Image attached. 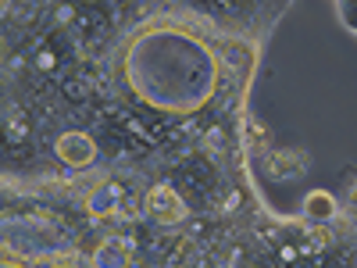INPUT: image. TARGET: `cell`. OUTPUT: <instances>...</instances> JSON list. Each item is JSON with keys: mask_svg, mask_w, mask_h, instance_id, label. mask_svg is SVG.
<instances>
[{"mask_svg": "<svg viewBox=\"0 0 357 268\" xmlns=\"http://www.w3.org/2000/svg\"><path fill=\"white\" fill-rule=\"evenodd\" d=\"M122 190H118L114 183H100L86 193V211L93 218H107V215H118V204H122Z\"/></svg>", "mask_w": 357, "mask_h": 268, "instance_id": "277c9868", "label": "cell"}, {"mask_svg": "<svg viewBox=\"0 0 357 268\" xmlns=\"http://www.w3.org/2000/svg\"><path fill=\"white\" fill-rule=\"evenodd\" d=\"M57 158H61L65 165H72V168H86L89 161L97 158V143L89 140L86 133H65L61 140H57Z\"/></svg>", "mask_w": 357, "mask_h": 268, "instance_id": "7a4b0ae2", "label": "cell"}, {"mask_svg": "<svg viewBox=\"0 0 357 268\" xmlns=\"http://www.w3.org/2000/svg\"><path fill=\"white\" fill-rule=\"evenodd\" d=\"M333 215H336V200H333L329 193H321V190H318V193L307 197V218H311L314 225H325Z\"/></svg>", "mask_w": 357, "mask_h": 268, "instance_id": "5b68a950", "label": "cell"}, {"mask_svg": "<svg viewBox=\"0 0 357 268\" xmlns=\"http://www.w3.org/2000/svg\"><path fill=\"white\" fill-rule=\"evenodd\" d=\"M146 215H154L158 222H183L186 218V204L178 200V193L172 186H154L151 193H146Z\"/></svg>", "mask_w": 357, "mask_h": 268, "instance_id": "6da1fadb", "label": "cell"}, {"mask_svg": "<svg viewBox=\"0 0 357 268\" xmlns=\"http://www.w3.org/2000/svg\"><path fill=\"white\" fill-rule=\"evenodd\" d=\"M307 244H311L314 251H321V247H329V244H333V232L325 229V225H314V229L307 232Z\"/></svg>", "mask_w": 357, "mask_h": 268, "instance_id": "52a82bcc", "label": "cell"}, {"mask_svg": "<svg viewBox=\"0 0 357 268\" xmlns=\"http://www.w3.org/2000/svg\"><path fill=\"white\" fill-rule=\"evenodd\" d=\"M146 211V200H139L136 193H126L122 204H118V218H126V222H139Z\"/></svg>", "mask_w": 357, "mask_h": 268, "instance_id": "8992f818", "label": "cell"}, {"mask_svg": "<svg viewBox=\"0 0 357 268\" xmlns=\"http://www.w3.org/2000/svg\"><path fill=\"white\" fill-rule=\"evenodd\" d=\"M136 244L129 236H107V240L93 251V268H129Z\"/></svg>", "mask_w": 357, "mask_h": 268, "instance_id": "3957f363", "label": "cell"}]
</instances>
